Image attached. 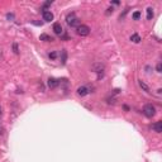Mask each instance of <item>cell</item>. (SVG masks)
<instances>
[{
    "instance_id": "15",
    "label": "cell",
    "mask_w": 162,
    "mask_h": 162,
    "mask_svg": "<svg viewBox=\"0 0 162 162\" xmlns=\"http://www.w3.org/2000/svg\"><path fill=\"white\" fill-rule=\"evenodd\" d=\"M48 56H50V58H51V60H54V58L57 57V53H56V52H51V53L48 54Z\"/></svg>"
},
{
    "instance_id": "13",
    "label": "cell",
    "mask_w": 162,
    "mask_h": 162,
    "mask_svg": "<svg viewBox=\"0 0 162 162\" xmlns=\"http://www.w3.org/2000/svg\"><path fill=\"white\" fill-rule=\"evenodd\" d=\"M153 15H155L153 9H152V8H148V9H147V19H148V20H151L152 18H153Z\"/></svg>"
},
{
    "instance_id": "4",
    "label": "cell",
    "mask_w": 162,
    "mask_h": 162,
    "mask_svg": "<svg viewBox=\"0 0 162 162\" xmlns=\"http://www.w3.org/2000/svg\"><path fill=\"white\" fill-rule=\"evenodd\" d=\"M89 93H90V91H89L87 86H80L77 89V95L79 96H85V95H87Z\"/></svg>"
},
{
    "instance_id": "7",
    "label": "cell",
    "mask_w": 162,
    "mask_h": 162,
    "mask_svg": "<svg viewBox=\"0 0 162 162\" xmlns=\"http://www.w3.org/2000/svg\"><path fill=\"white\" fill-rule=\"evenodd\" d=\"M53 32L56 33V34L61 36V34H62V32H63L62 26H61L60 23H54V24H53Z\"/></svg>"
},
{
    "instance_id": "16",
    "label": "cell",
    "mask_w": 162,
    "mask_h": 162,
    "mask_svg": "<svg viewBox=\"0 0 162 162\" xmlns=\"http://www.w3.org/2000/svg\"><path fill=\"white\" fill-rule=\"evenodd\" d=\"M156 70H157V72H161L162 71V65H161V63H158V65L156 66Z\"/></svg>"
},
{
    "instance_id": "9",
    "label": "cell",
    "mask_w": 162,
    "mask_h": 162,
    "mask_svg": "<svg viewBox=\"0 0 162 162\" xmlns=\"http://www.w3.org/2000/svg\"><path fill=\"white\" fill-rule=\"evenodd\" d=\"M138 84H139V86H140V89H142V90H145L146 93H149V86H148L147 84H145V82H143L142 80H139Z\"/></svg>"
},
{
    "instance_id": "20",
    "label": "cell",
    "mask_w": 162,
    "mask_h": 162,
    "mask_svg": "<svg viewBox=\"0 0 162 162\" xmlns=\"http://www.w3.org/2000/svg\"><path fill=\"white\" fill-rule=\"evenodd\" d=\"M7 17H8V19H13V18H14V15H13V14H8Z\"/></svg>"
},
{
    "instance_id": "3",
    "label": "cell",
    "mask_w": 162,
    "mask_h": 162,
    "mask_svg": "<svg viewBox=\"0 0 162 162\" xmlns=\"http://www.w3.org/2000/svg\"><path fill=\"white\" fill-rule=\"evenodd\" d=\"M76 32H77V34L81 36V37H86V36H89V33H90V28H89L87 26H85V24H80V26L76 28Z\"/></svg>"
},
{
    "instance_id": "12",
    "label": "cell",
    "mask_w": 162,
    "mask_h": 162,
    "mask_svg": "<svg viewBox=\"0 0 162 162\" xmlns=\"http://www.w3.org/2000/svg\"><path fill=\"white\" fill-rule=\"evenodd\" d=\"M130 41H132L133 43H139L142 39H140V37L138 34H133V36H130Z\"/></svg>"
},
{
    "instance_id": "21",
    "label": "cell",
    "mask_w": 162,
    "mask_h": 162,
    "mask_svg": "<svg viewBox=\"0 0 162 162\" xmlns=\"http://www.w3.org/2000/svg\"><path fill=\"white\" fill-rule=\"evenodd\" d=\"M0 113H1V109H0Z\"/></svg>"
},
{
    "instance_id": "14",
    "label": "cell",
    "mask_w": 162,
    "mask_h": 162,
    "mask_svg": "<svg viewBox=\"0 0 162 162\" xmlns=\"http://www.w3.org/2000/svg\"><path fill=\"white\" fill-rule=\"evenodd\" d=\"M139 18H140V13H139V11H134V13H133V19L134 20H138Z\"/></svg>"
},
{
    "instance_id": "6",
    "label": "cell",
    "mask_w": 162,
    "mask_h": 162,
    "mask_svg": "<svg viewBox=\"0 0 162 162\" xmlns=\"http://www.w3.org/2000/svg\"><path fill=\"white\" fill-rule=\"evenodd\" d=\"M43 20H46V22H52V20H53V14L48 10H44L43 11Z\"/></svg>"
},
{
    "instance_id": "5",
    "label": "cell",
    "mask_w": 162,
    "mask_h": 162,
    "mask_svg": "<svg viewBox=\"0 0 162 162\" xmlns=\"http://www.w3.org/2000/svg\"><path fill=\"white\" fill-rule=\"evenodd\" d=\"M58 84H60V81L57 80V79H54V77H50V79H48V86H50L51 89L57 87V86H58Z\"/></svg>"
},
{
    "instance_id": "18",
    "label": "cell",
    "mask_w": 162,
    "mask_h": 162,
    "mask_svg": "<svg viewBox=\"0 0 162 162\" xmlns=\"http://www.w3.org/2000/svg\"><path fill=\"white\" fill-rule=\"evenodd\" d=\"M113 10H114L113 8H109V9H108V11H106V15H109L110 13H113Z\"/></svg>"
},
{
    "instance_id": "1",
    "label": "cell",
    "mask_w": 162,
    "mask_h": 162,
    "mask_svg": "<svg viewBox=\"0 0 162 162\" xmlns=\"http://www.w3.org/2000/svg\"><path fill=\"white\" fill-rule=\"evenodd\" d=\"M66 23L69 24L70 27H76V28H77V27L80 26V19L76 17L75 13H71L66 17Z\"/></svg>"
},
{
    "instance_id": "10",
    "label": "cell",
    "mask_w": 162,
    "mask_h": 162,
    "mask_svg": "<svg viewBox=\"0 0 162 162\" xmlns=\"http://www.w3.org/2000/svg\"><path fill=\"white\" fill-rule=\"evenodd\" d=\"M39 39H41V41H44V42H52V41H53V38L50 37L48 34H41Z\"/></svg>"
},
{
    "instance_id": "2",
    "label": "cell",
    "mask_w": 162,
    "mask_h": 162,
    "mask_svg": "<svg viewBox=\"0 0 162 162\" xmlns=\"http://www.w3.org/2000/svg\"><path fill=\"white\" fill-rule=\"evenodd\" d=\"M143 114H145L147 118L155 117V114H156V108H155L153 105H152V104H147V105L143 106Z\"/></svg>"
},
{
    "instance_id": "11",
    "label": "cell",
    "mask_w": 162,
    "mask_h": 162,
    "mask_svg": "<svg viewBox=\"0 0 162 162\" xmlns=\"http://www.w3.org/2000/svg\"><path fill=\"white\" fill-rule=\"evenodd\" d=\"M66 60H67V51L62 50V51H61V61H62L63 65L66 63Z\"/></svg>"
},
{
    "instance_id": "19",
    "label": "cell",
    "mask_w": 162,
    "mask_h": 162,
    "mask_svg": "<svg viewBox=\"0 0 162 162\" xmlns=\"http://www.w3.org/2000/svg\"><path fill=\"white\" fill-rule=\"evenodd\" d=\"M13 48H14V52H15V53H18V47H17V44H14Z\"/></svg>"
},
{
    "instance_id": "8",
    "label": "cell",
    "mask_w": 162,
    "mask_h": 162,
    "mask_svg": "<svg viewBox=\"0 0 162 162\" xmlns=\"http://www.w3.org/2000/svg\"><path fill=\"white\" fill-rule=\"evenodd\" d=\"M152 129L157 133H161L162 132V122H156V123L152 125Z\"/></svg>"
},
{
    "instance_id": "17",
    "label": "cell",
    "mask_w": 162,
    "mask_h": 162,
    "mask_svg": "<svg viewBox=\"0 0 162 162\" xmlns=\"http://www.w3.org/2000/svg\"><path fill=\"white\" fill-rule=\"evenodd\" d=\"M51 4H52V1H47V3H44V5H43V7H44V8H47V7H50Z\"/></svg>"
}]
</instances>
